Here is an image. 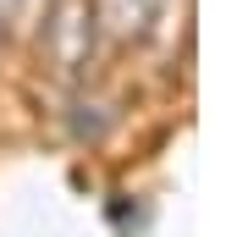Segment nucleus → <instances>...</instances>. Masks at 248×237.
<instances>
[{
	"mask_svg": "<svg viewBox=\"0 0 248 237\" xmlns=\"http://www.w3.org/2000/svg\"><path fill=\"white\" fill-rule=\"evenodd\" d=\"M99 39V17H94V0H50L45 22H39V50L50 55V66L61 78H78L94 55Z\"/></svg>",
	"mask_w": 248,
	"mask_h": 237,
	"instance_id": "nucleus-1",
	"label": "nucleus"
},
{
	"mask_svg": "<svg viewBox=\"0 0 248 237\" xmlns=\"http://www.w3.org/2000/svg\"><path fill=\"white\" fill-rule=\"evenodd\" d=\"M155 6L160 0H94V17L105 22L116 39H138V33H149Z\"/></svg>",
	"mask_w": 248,
	"mask_h": 237,
	"instance_id": "nucleus-2",
	"label": "nucleus"
},
{
	"mask_svg": "<svg viewBox=\"0 0 248 237\" xmlns=\"http://www.w3.org/2000/svg\"><path fill=\"white\" fill-rule=\"evenodd\" d=\"M22 6H28V0H0V28H6L11 17H17V11H22Z\"/></svg>",
	"mask_w": 248,
	"mask_h": 237,
	"instance_id": "nucleus-3",
	"label": "nucleus"
}]
</instances>
